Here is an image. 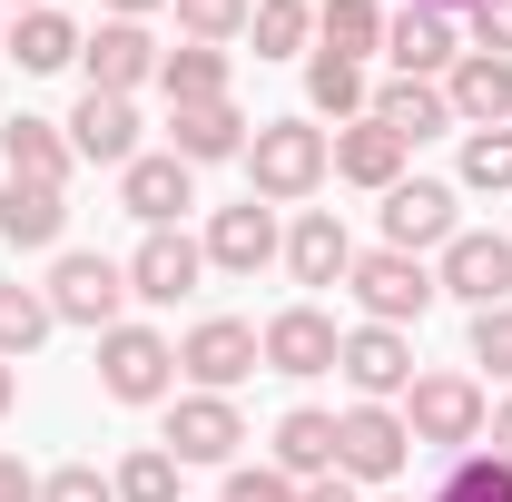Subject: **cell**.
<instances>
[{
    "instance_id": "1",
    "label": "cell",
    "mask_w": 512,
    "mask_h": 502,
    "mask_svg": "<svg viewBox=\"0 0 512 502\" xmlns=\"http://www.w3.org/2000/svg\"><path fill=\"white\" fill-rule=\"evenodd\" d=\"M325 168H335V138H325L316 119H266V128L247 138V178H256V197H266V207L316 197Z\"/></svg>"
},
{
    "instance_id": "2",
    "label": "cell",
    "mask_w": 512,
    "mask_h": 502,
    "mask_svg": "<svg viewBox=\"0 0 512 502\" xmlns=\"http://www.w3.org/2000/svg\"><path fill=\"white\" fill-rule=\"evenodd\" d=\"M40 296H50V315H60V325H89V335H109V325H119V306H128V266H119V256L69 247L60 266H50V286H40Z\"/></svg>"
},
{
    "instance_id": "3",
    "label": "cell",
    "mask_w": 512,
    "mask_h": 502,
    "mask_svg": "<svg viewBox=\"0 0 512 502\" xmlns=\"http://www.w3.org/2000/svg\"><path fill=\"white\" fill-rule=\"evenodd\" d=\"M345 286H355V306H365V325H414V315H424L434 296H444V286L424 276V256H394V247L355 256V266H345Z\"/></svg>"
},
{
    "instance_id": "4",
    "label": "cell",
    "mask_w": 512,
    "mask_h": 502,
    "mask_svg": "<svg viewBox=\"0 0 512 502\" xmlns=\"http://www.w3.org/2000/svg\"><path fill=\"white\" fill-rule=\"evenodd\" d=\"M99 384H109L119 404H158V394L178 384V345H168L158 325H109V335H99Z\"/></svg>"
},
{
    "instance_id": "5",
    "label": "cell",
    "mask_w": 512,
    "mask_h": 502,
    "mask_svg": "<svg viewBox=\"0 0 512 502\" xmlns=\"http://www.w3.org/2000/svg\"><path fill=\"white\" fill-rule=\"evenodd\" d=\"M404 453H414V434H404L394 404H355V414H335V473H345V483H394Z\"/></svg>"
},
{
    "instance_id": "6",
    "label": "cell",
    "mask_w": 512,
    "mask_h": 502,
    "mask_svg": "<svg viewBox=\"0 0 512 502\" xmlns=\"http://www.w3.org/2000/svg\"><path fill=\"white\" fill-rule=\"evenodd\" d=\"M483 424H493V414H483V384L473 375H414V394H404V434L414 443H473L483 434Z\"/></svg>"
},
{
    "instance_id": "7",
    "label": "cell",
    "mask_w": 512,
    "mask_h": 502,
    "mask_svg": "<svg viewBox=\"0 0 512 502\" xmlns=\"http://www.w3.org/2000/svg\"><path fill=\"white\" fill-rule=\"evenodd\" d=\"M335 365H345V384H355V404L414 394V345H404V325H355V335L335 345Z\"/></svg>"
},
{
    "instance_id": "8",
    "label": "cell",
    "mask_w": 512,
    "mask_h": 502,
    "mask_svg": "<svg viewBox=\"0 0 512 502\" xmlns=\"http://www.w3.org/2000/svg\"><path fill=\"white\" fill-rule=\"evenodd\" d=\"M178 365L197 375V394H227V384H247L266 365V345H256V325H237V315H207V325H188Z\"/></svg>"
},
{
    "instance_id": "9",
    "label": "cell",
    "mask_w": 512,
    "mask_h": 502,
    "mask_svg": "<svg viewBox=\"0 0 512 502\" xmlns=\"http://www.w3.org/2000/svg\"><path fill=\"white\" fill-rule=\"evenodd\" d=\"M384 247H394V256L453 247V188H434V178H394V188H384Z\"/></svg>"
},
{
    "instance_id": "10",
    "label": "cell",
    "mask_w": 512,
    "mask_h": 502,
    "mask_svg": "<svg viewBox=\"0 0 512 502\" xmlns=\"http://www.w3.org/2000/svg\"><path fill=\"white\" fill-rule=\"evenodd\" d=\"M444 296H463V306H503L512 296V237H483V227H453L444 247V276H434Z\"/></svg>"
},
{
    "instance_id": "11",
    "label": "cell",
    "mask_w": 512,
    "mask_h": 502,
    "mask_svg": "<svg viewBox=\"0 0 512 502\" xmlns=\"http://www.w3.org/2000/svg\"><path fill=\"white\" fill-rule=\"evenodd\" d=\"M197 266H207V247H197V237H178V227H148V237H138V256H128V296H148V306H178V296H197Z\"/></svg>"
},
{
    "instance_id": "12",
    "label": "cell",
    "mask_w": 512,
    "mask_h": 502,
    "mask_svg": "<svg viewBox=\"0 0 512 502\" xmlns=\"http://www.w3.org/2000/svg\"><path fill=\"white\" fill-rule=\"evenodd\" d=\"M237 443H247V424H237L227 394H178L168 404V453L178 463H237Z\"/></svg>"
},
{
    "instance_id": "13",
    "label": "cell",
    "mask_w": 512,
    "mask_h": 502,
    "mask_svg": "<svg viewBox=\"0 0 512 502\" xmlns=\"http://www.w3.org/2000/svg\"><path fill=\"white\" fill-rule=\"evenodd\" d=\"M444 109H453L463 128H512V60L463 50V60L444 69Z\"/></svg>"
},
{
    "instance_id": "14",
    "label": "cell",
    "mask_w": 512,
    "mask_h": 502,
    "mask_svg": "<svg viewBox=\"0 0 512 502\" xmlns=\"http://www.w3.org/2000/svg\"><path fill=\"white\" fill-rule=\"evenodd\" d=\"M79 60H89V89L128 99L138 79H158V60H168V50H158L138 20H109V30H89V40H79Z\"/></svg>"
},
{
    "instance_id": "15",
    "label": "cell",
    "mask_w": 512,
    "mask_h": 502,
    "mask_svg": "<svg viewBox=\"0 0 512 502\" xmlns=\"http://www.w3.org/2000/svg\"><path fill=\"white\" fill-rule=\"evenodd\" d=\"M256 345H266L276 375H335V345H345V335H335V315H325V306H286Z\"/></svg>"
},
{
    "instance_id": "16",
    "label": "cell",
    "mask_w": 512,
    "mask_h": 502,
    "mask_svg": "<svg viewBox=\"0 0 512 502\" xmlns=\"http://www.w3.org/2000/svg\"><path fill=\"white\" fill-rule=\"evenodd\" d=\"M168 158H247V119H237V99H188V109H168Z\"/></svg>"
},
{
    "instance_id": "17",
    "label": "cell",
    "mask_w": 512,
    "mask_h": 502,
    "mask_svg": "<svg viewBox=\"0 0 512 502\" xmlns=\"http://www.w3.org/2000/svg\"><path fill=\"white\" fill-rule=\"evenodd\" d=\"M384 50H394V69H404V79H444V69L463 60L453 20H444V10H414V0H404V10L384 20Z\"/></svg>"
},
{
    "instance_id": "18",
    "label": "cell",
    "mask_w": 512,
    "mask_h": 502,
    "mask_svg": "<svg viewBox=\"0 0 512 502\" xmlns=\"http://www.w3.org/2000/svg\"><path fill=\"white\" fill-rule=\"evenodd\" d=\"M119 207L138 217V227H178V207H197L188 158H128L119 168Z\"/></svg>"
},
{
    "instance_id": "19",
    "label": "cell",
    "mask_w": 512,
    "mask_h": 502,
    "mask_svg": "<svg viewBox=\"0 0 512 502\" xmlns=\"http://www.w3.org/2000/svg\"><path fill=\"white\" fill-rule=\"evenodd\" d=\"M69 158L128 168V158H138V109H128V99H109V89H89V99L69 109Z\"/></svg>"
},
{
    "instance_id": "20",
    "label": "cell",
    "mask_w": 512,
    "mask_h": 502,
    "mask_svg": "<svg viewBox=\"0 0 512 502\" xmlns=\"http://www.w3.org/2000/svg\"><path fill=\"white\" fill-rule=\"evenodd\" d=\"M365 119H375V128H394V138L414 148V138H444V128H453V109H444V79H384Z\"/></svg>"
},
{
    "instance_id": "21",
    "label": "cell",
    "mask_w": 512,
    "mask_h": 502,
    "mask_svg": "<svg viewBox=\"0 0 512 502\" xmlns=\"http://www.w3.org/2000/svg\"><path fill=\"white\" fill-rule=\"evenodd\" d=\"M266 256H276V217H266V207H217V217H207V266H227V276H256V266H266Z\"/></svg>"
},
{
    "instance_id": "22",
    "label": "cell",
    "mask_w": 512,
    "mask_h": 502,
    "mask_svg": "<svg viewBox=\"0 0 512 502\" xmlns=\"http://www.w3.org/2000/svg\"><path fill=\"white\" fill-rule=\"evenodd\" d=\"M286 266H296V286H345V266H355V237H345L325 207H306V217H296V237H286Z\"/></svg>"
},
{
    "instance_id": "23",
    "label": "cell",
    "mask_w": 512,
    "mask_h": 502,
    "mask_svg": "<svg viewBox=\"0 0 512 502\" xmlns=\"http://www.w3.org/2000/svg\"><path fill=\"white\" fill-rule=\"evenodd\" d=\"M60 227H69V188H30V178L0 188V237L10 247H60Z\"/></svg>"
},
{
    "instance_id": "24",
    "label": "cell",
    "mask_w": 512,
    "mask_h": 502,
    "mask_svg": "<svg viewBox=\"0 0 512 502\" xmlns=\"http://www.w3.org/2000/svg\"><path fill=\"white\" fill-rule=\"evenodd\" d=\"M276 473H286V483H325V473H335V414L296 404V414L276 424Z\"/></svg>"
},
{
    "instance_id": "25",
    "label": "cell",
    "mask_w": 512,
    "mask_h": 502,
    "mask_svg": "<svg viewBox=\"0 0 512 502\" xmlns=\"http://www.w3.org/2000/svg\"><path fill=\"white\" fill-rule=\"evenodd\" d=\"M0 158H10V178H30V188H69V138L50 119H10L0 128Z\"/></svg>"
},
{
    "instance_id": "26",
    "label": "cell",
    "mask_w": 512,
    "mask_h": 502,
    "mask_svg": "<svg viewBox=\"0 0 512 502\" xmlns=\"http://www.w3.org/2000/svg\"><path fill=\"white\" fill-rule=\"evenodd\" d=\"M335 178H355V188H394L404 178V138L375 119H355L345 138H335Z\"/></svg>"
},
{
    "instance_id": "27",
    "label": "cell",
    "mask_w": 512,
    "mask_h": 502,
    "mask_svg": "<svg viewBox=\"0 0 512 502\" xmlns=\"http://www.w3.org/2000/svg\"><path fill=\"white\" fill-rule=\"evenodd\" d=\"M0 50H10L20 69H69L79 60V20H69V10H20Z\"/></svg>"
},
{
    "instance_id": "28",
    "label": "cell",
    "mask_w": 512,
    "mask_h": 502,
    "mask_svg": "<svg viewBox=\"0 0 512 502\" xmlns=\"http://www.w3.org/2000/svg\"><path fill=\"white\" fill-rule=\"evenodd\" d=\"M316 40H325V60H355V69H365V50H384V10H375V0H325V10H316Z\"/></svg>"
},
{
    "instance_id": "29",
    "label": "cell",
    "mask_w": 512,
    "mask_h": 502,
    "mask_svg": "<svg viewBox=\"0 0 512 502\" xmlns=\"http://www.w3.org/2000/svg\"><path fill=\"white\" fill-rule=\"evenodd\" d=\"M158 89H168V109H188V99H227V50H207V40L168 50V60H158Z\"/></svg>"
},
{
    "instance_id": "30",
    "label": "cell",
    "mask_w": 512,
    "mask_h": 502,
    "mask_svg": "<svg viewBox=\"0 0 512 502\" xmlns=\"http://www.w3.org/2000/svg\"><path fill=\"white\" fill-rule=\"evenodd\" d=\"M247 30H256V60H296V50L316 40V10H306V0H256Z\"/></svg>"
},
{
    "instance_id": "31",
    "label": "cell",
    "mask_w": 512,
    "mask_h": 502,
    "mask_svg": "<svg viewBox=\"0 0 512 502\" xmlns=\"http://www.w3.org/2000/svg\"><path fill=\"white\" fill-rule=\"evenodd\" d=\"M306 99H316V119H355V109H375L365 69H355V60H325V50H316V69H306Z\"/></svg>"
},
{
    "instance_id": "32",
    "label": "cell",
    "mask_w": 512,
    "mask_h": 502,
    "mask_svg": "<svg viewBox=\"0 0 512 502\" xmlns=\"http://www.w3.org/2000/svg\"><path fill=\"white\" fill-rule=\"evenodd\" d=\"M50 325H60V315H50V296H40V286H20V276L0 286V355H30Z\"/></svg>"
},
{
    "instance_id": "33",
    "label": "cell",
    "mask_w": 512,
    "mask_h": 502,
    "mask_svg": "<svg viewBox=\"0 0 512 502\" xmlns=\"http://www.w3.org/2000/svg\"><path fill=\"white\" fill-rule=\"evenodd\" d=\"M109 483H119V502H178V453L168 443H138Z\"/></svg>"
},
{
    "instance_id": "34",
    "label": "cell",
    "mask_w": 512,
    "mask_h": 502,
    "mask_svg": "<svg viewBox=\"0 0 512 502\" xmlns=\"http://www.w3.org/2000/svg\"><path fill=\"white\" fill-rule=\"evenodd\" d=\"M463 188L512 197V128H473V138H463Z\"/></svg>"
},
{
    "instance_id": "35",
    "label": "cell",
    "mask_w": 512,
    "mask_h": 502,
    "mask_svg": "<svg viewBox=\"0 0 512 502\" xmlns=\"http://www.w3.org/2000/svg\"><path fill=\"white\" fill-rule=\"evenodd\" d=\"M434 502H512V463H503V453H463Z\"/></svg>"
},
{
    "instance_id": "36",
    "label": "cell",
    "mask_w": 512,
    "mask_h": 502,
    "mask_svg": "<svg viewBox=\"0 0 512 502\" xmlns=\"http://www.w3.org/2000/svg\"><path fill=\"white\" fill-rule=\"evenodd\" d=\"M178 30L207 40V50H227V40L247 30V0H178Z\"/></svg>"
},
{
    "instance_id": "37",
    "label": "cell",
    "mask_w": 512,
    "mask_h": 502,
    "mask_svg": "<svg viewBox=\"0 0 512 502\" xmlns=\"http://www.w3.org/2000/svg\"><path fill=\"white\" fill-rule=\"evenodd\" d=\"M473 365L512 375V306H473Z\"/></svg>"
},
{
    "instance_id": "38",
    "label": "cell",
    "mask_w": 512,
    "mask_h": 502,
    "mask_svg": "<svg viewBox=\"0 0 512 502\" xmlns=\"http://www.w3.org/2000/svg\"><path fill=\"white\" fill-rule=\"evenodd\" d=\"M40 502H119V483H109L99 463H60V473L40 483Z\"/></svg>"
},
{
    "instance_id": "39",
    "label": "cell",
    "mask_w": 512,
    "mask_h": 502,
    "mask_svg": "<svg viewBox=\"0 0 512 502\" xmlns=\"http://www.w3.org/2000/svg\"><path fill=\"white\" fill-rule=\"evenodd\" d=\"M296 493H306V483H286L276 463H237V473H227V502H296Z\"/></svg>"
},
{
    "instance_id": "40",
    "label": "cell",
    "mask_w": 512,
    "mask_h": 502,
    "mask_svg": "<svg viewBox=\"0 0 512 502\" xmlns=\"http://www.w3.org/2000/svg\"><path fill=\"white\" fill-rule=\"evenodd\" d=\"M473 50L512 60V0H473Z\"/></svg>"
},
{
    "instance_id": "41",
    "label": "cell",
    "mask_w": 512,
    "mask_h": 502,
    "mask_svg": "<svg viewBox=\"0 0 512 502\" xmlns=\"http://www.w3.org/2000/svg\"><path fill=\"white\" fill-rule=\"evenodd\" d=\"M0 502H40V483L20 473V453H0Z\"/></svg>"
},
{
    "instance_id": "42",
    "label": "cell",
    "mask_w": 512,
    "mask_h": 502,
    "mask_svg": "<svg viewBox=\"0 0 512 502\" xmlns=\"http://www.w3.org/2000/svg\"><path fill=\"white\" fill-rule=\"evenodd\" d=\"M296 502H355V483H345V473H325V483H306Z\"/></svg>"
},
{
    "instance_id": "43",
    "label": "cell",
    "mask_w": 512,
    "mask_h": 502,
    "mask_svg": "<svg viewBox=\"0 0 512 502\" xmlns=\"http://www.w3.org/2000/svg\"><path fill=\"white\" fill-rule=\"evenodd\" d=\"M493 453H503V463H512V394H503V404H493Z\"/></svg>"
},
{
    "instance_id": "44",
    "label": "cell",
    "mask_w": 512,
    "mask_h": 502,
    "mask_svg": "<svg viewBox=\"0 0 512 502\" xmlns=\"http://www.w3.org/2000/svg\"><path fill=\"white\" fill-rule=\"evenodd\" d=\"M10 394H20V375H10V355H0V414H10Z\"/></svg>"
},
{
    "instance_id": "45",
    "label": "cell",
    "mask_w": 512,
    "mask_h": 502,
    "mask_svg": "<svg viewBox=\"0 0 512 502\" xmlns=\"http://www.w3.org/2000/svg\"><path fill=\"white\" fill-rule=\"evenodd\" d=\"M109 10H119V20H138V10H158V0H109Z\"/></svg>"
},
{
    "instance_id": "46",
    "label": "cell",
    "mask_w": 512,
    "mask_h": 502,
    "mask_svg": "<svg viewBox=\"0 0 512 502\" xmlns=\"http://www.w3.org/2000/svg\"><path fill=\"white\" fill-rule=\"evenodd\" d=\"M0 10H50V0H0Z\"/></svg>"
},
{
    "instance_id": "47",
    "label": "cell",
    "mask_w": 512,
    "mask_h": 502,
    "mask_svg": "<svg viewBox=\"0 0 512 502\" xmlns=\"http://www.w3.org/2000/svg\"><path fill=\"white\" fill-rule=\"evenodd\" d=\"M414 10H453V0H414Z\"/></svg>"
},
{
    "instance_id": "48",
    "label": "cell",
    "mask_w": 512,
    "mask_h": 502,
    "mask_svg": "<svg viewBox=\"0 0 512 502\" xmlns=\"http://www.w3.org/2000/svg\"><path fill=\"white\" fill-rule=\"evenodd\" d=\"M0 40H10V30H0Z\"/></svg>"
}]
</instances>
